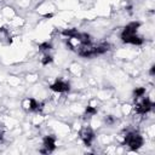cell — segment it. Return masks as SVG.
Instances as JSON below:
<instances>
[{
	"label": "cell",
	"instance_id": "cell-1",
	"mask_svg": "<svg viewBox=\"0 0 155 155\" xmlns=\"http://www.w3.org/2000/svg\"><path fill=\"white\" fill-rule=\"evenodd\" d=\"M144 144V138L139 132L127 131L124 139V145H127L132 150H138Z\"/></svg>",
	"mask_w": 155,
	"mask_h": 155
},
{
	"label": "cell",
	"instance_id": "cell-2",
	"mask_svg": "<svg viewBox=\"0 0 155 155\" xmlns=\"http://www.w3.org/2000/svg\"><path fill=\"white\" fill-rule=\"evenodd\" d=\"M34 10L42 17H51L57 11V6L51 0H41L35 5Z\"/></svg>",
	"mask_w": 155,
	"mask_h": 155
},
{
	"label": "cell",
	"instance_id": "cell-3",
	"mask_svg": "<svg viewBox=\"0 0 155 155\" xmlns=\"http://www.w3.org/2000/svg\"><path fill=\"white\" fill-rule=\"evenodd\" d=\"M70 87H71V85H70L69 80L63 79V78L56 79V81L50 85V88H51L54 93H61V94L69 92V91H70Z\"/></svg>",
	"mask_w": 155,
	"mask_h": 155
},
{
	"label": "cell",
	"instance_id": "cell-4",
	"mask_svg": "<svg viewBox=\"0 0 155 155\" xmlns=\"http://www.w3.org/2000/svg\"><path fill=\"white\" fill-rule=\"evenodd\" d=\"M80 133V138L81 140L87 145V147H91L92 142L94 140V131L90 127V126H82V128L79 131Z\"/></svg>",
	"mask_w": 155,
	"mask_h": 155
},
{
	"label": "cell",
	"instance_id": "cell-5",
	"mask_svg": "<svg viewBox=\"0 0 155 155\" xmlns=\"http://www.w3.org/2000/svg\"><path fill=\"white\" fill-rule=\"evenodd\" d=\"M68 71H69V74H70L73 78H75V79H80V78H82L85 70H84V68H82V65H81L80 63L73 62V63L69 64V67H68Z\"/></svg>",
	"mask_w": 155,
	"mask_h": 155
},
{
	"label": "cell",
	"instance_id": "cell-6",
	"mask_svg": "<svg viewBox=\"0 0 155 155\" xmlns=\"http://www.w3.org/2000/svg\"><path fill=\"white\" fill-rule=\"evenodd\" d=\"M94 97H97L101 102H103V101H109V99L113 98V91H111L109 87H102V88H99V90L96 92V96H94Z\"/></svg>",
	"mask_w": 155,
	"mask_h": 155
},
{
	"label": "cell",
	"instance_id": "cell-7",
	"mask_svg": "<svg viewBox=\"0 0 155 155\" xmlns=\"http://www.w3.org/2000/svg\"><path fill=\"white\" fill-rule=\"evenodd\" d=\"M17 15V11L15 10V7L10 6V5H6L1 8V17L5 19V21H10L15 16Z\"/></svg>",
	"mask_w": 155,
	"mask_h": 155
},
{
	"label": "cell",
	"instance_id": "cell-8",
	"mask_svg": "<svg viewBox=\"0 0 155 155\" xmlns=\"http://www.w3.org/2000/svg\"><path fill=\"white\" fill-rule=\"evenodd\" d=\"M24 24H25V19L18 15H16L12 19L8 21V25L11 27V29H21Z\"/></svg>",
	"mask_w": 155,
	"mask_h": 155
},
{
	"label": "cell",
	"instance_id": "cell-9",
	"mask_svg": "<svg viewBox=\"0 0 155 155\" xmlns=\"http://www.w3.org/2000/svg\"><path fill=\"white\" fill-rule=\"evenodd\" d=\"M11 39H12V36H11L8 29L5 27H0V42L4 45H8L11 42Z\"/></svg>",
	"mask_w": 155,
	"mask_h": 155
},
{
	"label": "cell",
	"instance_id": "cell-10",
	"mask_svg": "<svg viewBox=\"0 0 155 155\" xmlns=\"http://www.w3.org/2000/svg\"><path fill=\"white\" fill-rule=\"evenodd\" d=\"M120 113H121V115L125 116V117L132 115V114H133V105L130 104V103H122V104L120 105Z\"/></svg>",
	"mask_w": 155,
	"mask_h": 155
},
{
	"label": "cell",
	"instance_id": "cell-11",
	"mask_svg": "<svg viewBox=\"0 0 155 155\" xmlns=\"http://www.w3.org/2000/svg\"><path fill=\"white\" fill-rule=\"evenodd\" d=\"M25 80L30 84H36L39 81V75L35 74V73H29V74L25 75Z\"/></svg>",
	"mask_w": 155,
	"mask_h": 155
},
{
	"label": "cell",
	"instance_id": "cell-12",
	"mask_svg": "<svg viewBox=\"0 0 155 155\" xmlns=\"http://www.w3.org/2000/svg\"><path fill=\"white\" fill-rule=\"evenodd\" d=\"M7 82L10 84L11 87H18L21 84V79L17 76H10V79L7 80Z\"/></svg>",
	"mask_w": 155,
	"mask_h": 155
},
{
	"label": "cell",
	"instance_id": "cell-13",
	"mask_svg": "<svg viewBox=\"0 0 155 155\" xmlns=\"http://www.w3.org/2000/svg\"><path fill=\"white\" fill-rule=\"evenodd\" d=\"M145 134H147L149 138H154V134H155V127H154L153 124L145 127Z\"/></svg>",
	"mask_w": 155,
	"mask_h": 155
}]
</instances>
